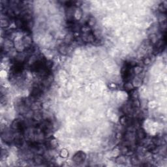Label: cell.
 I'll return each instance as SVG.
<instances>
[{"label": "cell", "mask_w": 167, "mask_h": 167, "mask_svg": "<svg viewBox=\"0 0 167 167\" xmlns=\"http://www.w3.org/2000/svg\"><path fill=\"white\" fill-rule=\"evenodd\" d=\"M86 158V155L83 152H78L77 154L75 155V156L73 157V160L75 161V163H82V161H84Z\"/></svg>", "instance_id": "1"}]
</instances>
